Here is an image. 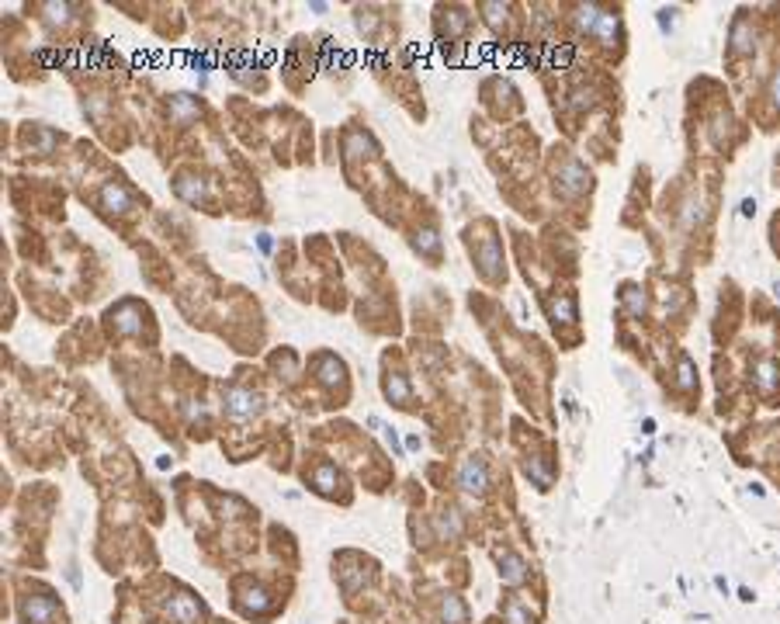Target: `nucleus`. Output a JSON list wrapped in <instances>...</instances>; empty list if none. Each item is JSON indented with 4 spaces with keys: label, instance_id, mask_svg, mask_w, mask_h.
Here are the masks:
<instances>
[{
    "label": "nucleus",
    "instance_id": "nucleus-7",
    "mask_svg": "<svg viewBox=\"0 0 780 624\" xmlns=\"http://www.w3.org/2000/svg\"><path fill=\"white\" fill-rule=\"evenodd\" d=\"M441 618L448 624H465V604L458 597H444L441 600Z\"/></svg>",
    "mask_w": 780,
    "mask_h": 624
},
{
    "label": "nucleus",
    "instance_id": "nucleus-2",
    "mask_svg": "<svg viewBox=\"0 0 780 624\" xmlns=\"http://www.w3.org/2000/svg\"><path fill=\"white\" fill-rule=\"evenodd\" d=\"M458 486L468 489V493H475V496H482V493H486V465H482L479 458H468V461L461 465V472H458Z\"/></svg>",
    "mask_w": 780,
    "mask_h": 624
},
{
    "label": "nucleus",
    "instance_id": "nucleus-6",
    "mask_svg": "<svg viewBox=\"0 0 780 624\" xmlns=\"http://www.w3.org/2000/svg\"><path fill=\"white\" fill-rule=\"evenodd\" d=\"M240 607H243L247 614H264V611L271 607V597H267L260 586H253L247 597H240Z\"/></svg>",
    "mask_w": 780,
    "mask_h": 624
},
{
    "label": "nucleus",
    "instance_id": "nucleus-1",
    "mask_svg": "<svg viewBox=\"0 0 780 624\" xmlns=\"http://www.w3.org/2000/svg\"><path fill=\"white\" fill-rule=\"evenodd\" d=\"M198 614H202V607H198V600L188 597V593H177V597L166 600V618L173 624H195Z\"/></svg>",
    "mask_w": 780,
    "mask_h": 624
},
{
    "label": "nucleus",
    "instance_id": "nucleus-4",
    "mask_svg": "<svg viewBox=\"0 0 780 624\" xmlns=\"http://www.w3.org/2000/svg\"><path fill=\"white\" fill-rule=\"evenodd\" d=\"M590 35L611 45V42L617 39V14H614V11H600V18H597V25H593V32H590Z\"/></svg>",
    "mask_w": 780,
    "mask_h": 624
},
{
    "label": "nucleus",
    "instance_id": "nucleus-10",
    "mask_svg": "<svg viewBox=\"0 0 780 624\" xmlns=\"http://www.w3.org/2000/svg\"><path fill=\"white\" fill-rule=\"evenodd\" d=\"M316 486H319V493H333V472L323 468L319 475H316Z\"/></svg>",
    "mask_w": 780,
    "mask_h": 624
},
{
    "label": "nucleus",
    "instance_id": "nucleus-3",
    "mask_svg": "<svg viewBox=\"0 0 780 624\" xmlns=\"http://www.w3.org/2000/svg\"><path fill=\"white\" fill-rule=\"evenodd\" d=\"M52 618H56V604H52L49 597H32V600H25V621L49 624Z\"/></svg>",
    "mask_w": 780,
    "mask_h": 624
},
{
    "label": "nucleus",
    "instance_id": "nucleus-11",
    "mask_svg": "<svg viewBox=\"0 0 780 624\" xmlns=\"http://www.w3.org/2000/svg\"><path fill=\"white\" fill-rule=\"evenodd\" d=\"M770 97L777 101V108H780V70L774 73V83H770Z\"/></svg>",
    "mask_w": 780,
    "mask_h": 624
},
{
    "label": "nucleus",
    "instance_id": "nucleus-8",
    "mask_svg": "<svg viewBox=\"0 0 780 624\" xmlns=\"http://www.w3.org/2000/svg\"><path fill=\"white\" fill-rule=\"evenodd\" d=\"M774 381H777V365H774V361H763V365H760V389L770 392Z\"/></svg>",
    "mask_w": 780,
    "mask_h": 624
},
{
    "label": "nucleus",
    "instance_id": "nucleus-9",
    "mask_svg": "<svg viewBox=\"0 0 780 624\" xmlns=\"http://www.w3.org/2000/svg\"><path fill=\"white\" fill-rule=\"evenodd\" d=\"M461 531V524H458V513L448 510V517H441V534H458Z\"/></svg>",
    "mask_w": 780,
    "mask_h": 624
},
{
    "label": "nucleus",
    "instance_id": "nucleus-5",
    "mask_svg": "<svg viewBox=\"0 0 780 624\" xmlns=\"http://www.w3.org/2000/svg\"><path fill=\"white\" fill-rule=\"evenodd\" d=\"M499 576H503V582H510V586H517V582H524V562L517 558V555H503L499 558Z\"/></svg>",
    "mask_w": 780,
    "mask_h": 624
}]
</instances>
